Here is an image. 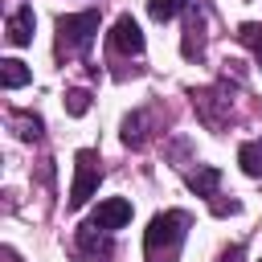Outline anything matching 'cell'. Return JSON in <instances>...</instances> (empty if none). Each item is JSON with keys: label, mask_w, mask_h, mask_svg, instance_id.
<instances>
[{"label": "cell", "mask_w": 262, "mask_h": 262, "mask_svg": "<svg viewBox=\"0 0 262 262\" xmlns=\"http://www.w3.org/2000/svg\"><path fill=\"white\" fill-rule=\"evenodd\" d=\"M184 237H188V213L184 209L156 213L147 221V229H143V254H147V262H176Z\"/></svg>", "instance_id": "6da1fadb"}, {"label": "cell", "mask_w": 262, "mask_h": 262, "mask_svg": "<svg viewBox=\"0 0 262 262\" xmlns=\"http://www.w3.org/2000/svg\"><path fill=\"white\" fill-rule=\"evenodd\" d=\"M94 33H98V8L57 16V57L61 61L66 57H82L94 45Z\"/></svg>", "instance_id": "7a4b0ae2"}, {"label": "cell", "mask_w": 262, "mask_h": 262, "mask_svg": "<svg viewBox=\"0 0 262 262\" xmlns=\"http://www.w3.org/2000/svg\"><path fill=\"white\" fill-rule=\"evenodd\" d=\"M192 106H196V119L209 127V131H221L229 123V111H233V90L225 82L217 86H205V90H192Z\"/></svg>", "instance_id": "3957f363"}, {"label": "cell", "mask_w": 262, "mask_h": 262, "mask_svg": "<svg viewBox=\"0 0 262 262\" xmlns=\"http://www.w3.org/2000/svg\"><path fill=\"white\" fill-rule=\"evenodd\" d=\"M98 180H102V160H98L94 147H82V151L74 156V184H70V201H66V209H82V205L94 196Z\"/></svg>", "instance_id": "277c9868"}, {"label": "cell", "mask_w": 262, "mask_h": 262, "mask_svg": "<svg viewBox=\"0 0 262 262\" xmlns=\"http://www.w3.org/2000/svg\"><path fill=\"white\" fill-rule=\"evenodd\" d=\"M74 250H78L82 262H111L115 258V237H111V229H102L94 221H82L78 233H74Z\"/></svg>", "instance_id": "5b68a950"}, {"label": "cell", "mask_w": 262, "mask_h": 262, "mask_svg": "<svg viewBox=\"0 0 262 262\" xmlns=\"http://www.w3.org/2000/svg\"><path fill=\"white\" fill-rule=\"evenodd\" d=\"M188 16H184V37H180V53L188 57V61H201L205 57V41H209V12H205V4L201 0H192L188 8H184Z\"/></svg>", "instance_id": "8992f818"}, {"label": "cell", "mask_w": 262, "mask_h": 262, "mask_svg": "<svg viewBox=\"0 0 262 262\" xmlns=\"http://www.w3.org/2000/svg\"><path fill=\"white\" fill-rule=\"evenodd\" d=\"M111 49L115 53H127V57H139L143 53V33L135 25V16H119L115 29H111Z\"/></svg>", "instance_id": "52a82bcc"}, {"label": "cell", "mask_w": 262, "mask_h": 262, "mask_svg": "<svg viewBox=\"0 0 262 262\" xmlns=\"http://www.w3.org/2000/svg\"><path fill=\"white\" fill-rule=\"evenodd\" d=\"M131 213H135V209H131V201H123V196H111V201H102V205L90 213V221L115 233V229H123V225L131 221Z\"/></svg>", "instance_id": "ba28073f"}, {"label": "cell", "mask_w": 262, "mask_h": 262, "mask_svg": "<svg viewBox=\"0 0 262 262\" xmlns=\"http://www.w3.org/2000/svg\"><path fill=\"white\" fill-rule=\"evenodd\" d=\"M151 123H156V111H131L123 119V131H119L123 147H143L147 135H151Z\"/></svg>", "instance_id": "9c48e42d"}, {"label": "cell", "mask_w": 262, "mask_h": 262, "mask_svg": "<svg viewBox=\"0 0 262 262\" xmlns=\"http://www.w3.org/2000/svg\"><path fill=\"white\" fill-rule=\"evenodd\" d=\"M184 180H188V188H192L196 196L213 201V196H217V184H221V168H213V164H196Z\"/></svg>", "instance_id": "30bf717a"}, {"label": "cell", "mask_w": 262, "mask_h": 262, "mask_svg": "<svg viewBox=\"0 0 262 262\" xmlns=\"http://www.w3.org/2000/svg\"><path fill=\"white\" fill-rule=\"evenodd\" d=\"M33 25H37L33 4H20V8L8 16V45H29V41H33Z\"/></svg>", "instance_id": "8fae6325"}, {"label": "cell", "mask_w": 262, "mask_h": 262, "mask_svg": "<svg viewBox=\"0 0 262 262\" xmlns=\"http://www.w3.org/2000/svg\"><path fill=\"white\" fill-rule=\"evenodd\" d=\"M8 127H12L16 139H25V143H37V139L45 135V123H41V115H33V111H12V115H8Z\"/></svg>", "instance_id": "7c38bea8"}, {"label": "cell", "mask_w": 262, "mask_h": 262, "mask_svg": "<svg viewBox=\"0 0 262 262\" xmlns=\"http://www.w3.org/2000/svg\"><path fill=\"white\" fill-rule=\"evenodd\" d=\"M33 82V70L25 66V61H16V57H4L0 61V86L4 90H20V86H29Z\"/></svg>", "instance_id": "4fadbf2b"}, {"label": "cell", "mask_w": 262, "mask_h": 262, "mask_svg": "<svg viewBox=\"0 0 262 262\" xmlns=\"http://www.w3.org/2000/svg\"><path fill=\"white\" fill-rule=\"evenodd\" d=\"M237 164H242L246 176L262 180V139H246V143L237 147Z\"/></svg>", "instance_id": "5bb4252c"}, {"label": "cell", "mask_w": 262, "mask_h": 262, "mask_svg": "<svg viewBox=\"0 0 262 262\" xmlns=\"http://www.w3.org/2000/svg\"><path fill=\"white\" fill-rule=\"evenodd\" d=\"M188 4H192V0H147V16L164 25V20H172L176 12H184Z\"/></svg>", "instance_id": "9a60e30c"}, {"label": "cell", "mask_w": 262, "mask_h": 262, "mask_svg": "<svg viewBox=\"0 0 262 262\" xmlns=\"http://www.w3.org/2000/svg\"><path fill=\"white\" fill-rule=\"evenodd\" d=\"M237 41L254 53V61L262 66V25H254V20H246V25H237Z\"/></svg>", "instance_id": "2e32d148"}, {"label": "cell", "mask_w": 262, "mask_h": 262, "mask_svg": "<svg viewBox=\"0 0 262 262\" xmlns=\"http://www.w3.org/2000/svg\"><path fill=\"white\" fill-rule=\"evenodd\" d=\"M66 111H70V115H86V111H90V94H86V90H70V94H66Z\"/></svg>", "instance_id": "e0dca14e"}, {"label": "cell", "mask_w": 262, "mask_h": 262, "mask_svg": "<svg viewBox=\"0 0 262 262\" xmlns=\"http://www.w3.org/2000/svg\"><path fill=\"white\" fill-rule=\"evenodd\" d=\"M209 205H213V213H217V217H225V213H237V209H242L237 201H209Z\"/></svg>", "instance_id": "ac0fdd59"}, {"label": "cell", "mask_w": 262, "mask_h": 262, "mask_svg": "<svg viewBox=\"0 0 262 262\" xmlns=\"http://www.w3.org/2000/svg\"><path fill=\"white\" fill-rule=\"evenodd\" d=\"M246 258V246H229V250H221V262H242Z\"/></svg>", "instance_id": "d6986e66"}, {"label": "cell", "mask_w": 262, "mask_h": 262, "mask_svg": "<svg viewBox=\"0 0 262 262\" xmlns=\"http://www.w3.org/2000/svg\"><path fill=\"white\" fill-rule=\"evenodd\" d=\"M0 262H20V258H16V250H8V246H4V250H0Z\"/></svg>", "instance_id": "ffe728a7"}]
</instances>
